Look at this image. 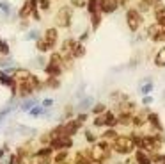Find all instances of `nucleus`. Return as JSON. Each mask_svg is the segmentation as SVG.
Here are the masks:
<instances>
[{"mask_svg":"<svg viewBox=\"0 0 165 164\" xmlns=\"http://www.w3.org/2000/svg\"><path fill=\"white\" fill-rule=\"evenodd\" d=\"M149 89H151V86H144V88H142V91H144V93H148Z\"/></svg>","mask_w":165,"mask_h":164,"instance_id":"0eeeda50","label":"nucleus"},{"mask_svg":"<svg viewBox=\"0 0 165 164\" xmlns=\"http://www.w3.org/2000/svg\"><path fill=\"white\" fill-rule=\"evenodd\" d=\"M69 16H71V13H69V9H62L60 11V18L57 20L60 25H68L69 23Z\"/></svg>","mask_w":165,"mask_h":164,"instance_id":"f03ea898","label":"nucleus"},{"mask_svg":"<svg viewBox=\"0 0 165 164\" xmlns=\"http://www.w3.org/2000/svg\"><path fill=\"white\" fill-rule=\"evenodd\" d=\"M32 116H37V114H41V109L39 107H36V109H32V113H30Z\"/></svg>","mask_w":165,"mask_h":164,"instance_id":"423d86ee","label":"nucleus"},{"mask_svg":"<svg viewBox=\"0 0 165 164\" xmlns=\"http://www.w3.org/2000/svg\"><path fill=\"white\" fill-rule=\"evenodd\" d=\"M55 38H57V30L50 29V30L46 32V39H48V43H53V41H55Z\"/></svg>","mask_w":165,"mask_h":164,"instance_id":"20e7f679","label":"nucleus"},{"mask_svg":"<svg viewBox=\"0 0 165 164\" xmlns=\"http://www.w3.org/2000/svg\"><path fill=\"white\" fill-rule=\"evenodd\" d=\"M158 21L165 25V11H158Z\"/></svg>","mask_w":165,"mask_h":164,"instance_id":"39448f33","label":"nucleus"},{"mask_svg":"<svg viewBox=\"0 0 165 164\" xmlns=\"http://www.w3.org/2000/svg\"><path fill=\"white\" fill-rule=\"evenodd\" d=\"M128 25H130L132 30H137V29H139V25H140V16H139L137 11H130V13H128Z\"/></svg>","mask_w":165,"mask_h":164,"instance_id":"f257e3e1","label":"nucleus"},{"mask_svg":"<svg viewBox=\"0 0 165 164\" xmlns=\"http://www.w3.org/2000/svg\"><path fill=\"white\" fill-rule=\"evenodd\" d=\"M156 64L158 66H165V48H162L156 55Z\"/></svg>","mask_w":165,"mask_h":164,"instance_id":"7ed1b4c3","label":"nucleus"}]
</instances>
